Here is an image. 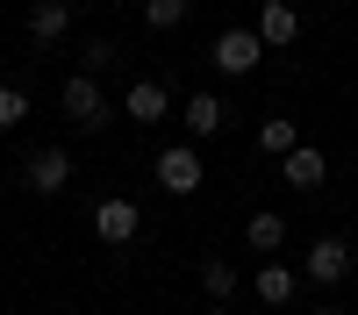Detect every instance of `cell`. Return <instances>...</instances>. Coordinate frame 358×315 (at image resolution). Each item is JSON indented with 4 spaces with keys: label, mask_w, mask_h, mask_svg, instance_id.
Instances as JSON below:
<instances>
[{
    "label": "cell",
    "mask_w": 358,
    "mask_h": 315,
    "mask_svg": "<svg viewBox=\"0 0 358 315\" xmlns=\"http://www.w3.org/2000/svg\"><path fill=\"white\" fill-rule=\"evenodd\" d=\"M22 180H29V193H65V186H72V151H65V143H43V151H29Z\"/></svg>",
    "instance_id": "1"
},
{
    "label": "cell",
    "mask_w": 358,
    "mask_h": 315,
    "mask_svg": "<svg viewBox=\"0 0 358 315\" xmlns=\"http://www.w3.org/2000/svg\"><path fill=\"white\" fill-rule=\"evenodd\" d=\"M258 29H222L215 36V72H229V79H244V72H258Z\"/></svg>",
    "instance_id": "2"
},
{
    "label": "cell",
    "mask_w": 358,
    "mask_h": 315,
    "mask_svg": "<svg viewBox=\"0 0 358 315\" xmlns=\"http://www.w3.org/2000/svg\"><path fill=\"white\" fill-rule=\"evenodd\" d=\"M65 115H72V122H86V129L108 122V94H101L94 72H72V79H65Z\"/></svg>",
    "instance_id": "3"
},
{
    "label": "cell",
    "mask_w": 358,
    "mask_h": 315,
    "mask_svg": "<svg viewBox=\"0 0 358 315\" xmlns=\"http://www.w3.org/2000/svg\"><path fill=\"white\" fill-rule=\"evenodd\" d=\"M158 186L165 193H201V151H194V143L158 151Z\"/></svg>",
    "instance_id": "4"
},
{
    "label": "cell",
    "mask_w": 358,
    "mask_h": 315,
    "mask_svg": "<svg viewBox=\"0 0 358 315\" xmlns=\"http://www.w3.org/2000/svg\"><path fill=\"white\" fill-rule=\"evenodd\" d=\"M315 286H337V279H351V244L344 237H315V251H308V265H301Z\"/></svg>",
    "instance_id": "5"
},
{
    "label": "cell",
    "mask_w": 358,
    "mask_h": 315,
    "mask_svg": "<svg viewBox=\"0 0 358 315\" xmlns=\"http://www.w3.org/2000/svg\"><path fill=\"white\" fill-rule=\"evenodd\" d=\"M122 108L136 115L143 129H151V122H165V115H172V86H165V79H129V94H122Z\"/></svg>",
    "instance_id": "6"
},
{
    "label": "cell",
    "mask_w": 358,
    "mask_h": 315,
    "mask_svg": "<svg viewBox=\"0 0 358 315\" xmlns=\"http://www.w3.org/2000/svg\"><path fill=\"white\" fill-rule=\"evenodd\" d=\"M94 229H101V244H129L136 229H143V208H136V200H101Z\"/></svg>",
    "instance_id": "7"
},
{
    "label": "cell",
    "mask_w": 358,
    "mask_h": 315,
    "mask_svg": "<svg viewBox=\"0 0 358 315\" xmlns=\"http://www.w3.org/2000/svg\"><path fill=\"white\" fill-rule=\"evenodd\" d=\"M294 36H301V15H294L287 0H265V8H258V43L280 50V43H294Z\"/></svg>",
    "instance_id": "8"
},
{
    "label": "cell",
    "mask_w": 358,
    "mask_h": 315,
    "mask_svg": "<svg viewBox=\"0 0 358 315\" xmlns=\"http://www.w3.org/2000/svg\"><path fill=\"white\" fill-rule=\"evenodd\" d=\"M280 172H287V186H322V180H330V158H322L315 143H301V151L280 158Z\"/></svg>",
    "instance_id": "9"
},
{
    "label": "cell",
    "mask_w": 358,
    "mask_h": 315,
    "mask_svg": "<svg viewBox=\"0 0 358 315\" xmlns=\"http://www.w3.org/2000/svg\"><path fill=\"white\" fill-rule=\"evenodd\" d=\"M29 29H36V43H57L72 29V0H36V8H29Z\"/></svg>",
    "instance_id": "10"
},
{
    "label": "cell",
    "mask_w": 358,
    "mask_h": 315,
    "mask_svg": "<svg viewBox=\"0 0 358 315\" xmlns=\"http://www.w3.org/2000/svg\"><path fill=\"white\" fill-rule=\"evenodd\" d=\"M258 151H265V158H287V151H301V129H294L287 115H265V122H258Z\"/></svg>",
    "instance_id": "11"
},
{
    "label": "cell",
    "mask_w": 358,
    "mask_h": 315,
    "mask_svg": "<svg viewBox=\"0 0 358 315\" xmlns=\"http://www.w3.org/2000/svg\"><path fill=\"white\" fill-rule=\"evenodd\" d=\"M244 244H251V251H280V244H287V215H273V208H258V215L244 222Z\"/></svg>",
    "instance_id": "12"
},
{
    "label": "cell",
    "mask_w": 358,
    "mask_h": 315,
    "mask_svg": "<svg viewBox=\"0 0 358 315\" xmlns=\"http://www.w3.org/2000/svg\"><path fill=\"white\" fill-rule=\"evenodd\" d=\"M294 286H301V279H294L287 265H258V301H265V308H287Z\"/></svg>",
    "instance_id": "13"
},
{
    "label": "cell",
    "mask_w": 358,
    "mask_h": 315,
    "mask_svg": "<svg viewBox=\"0 0 358 315\" xmlns=\"http://www.w3.org/2000/svg\"><path fill=\"white\" fill-rule=\"evenodd\" d=\"M222 129V101L215 94H194L187 101V136H215Z\"/></svg>",
    "instance_id": "14"
},
{
    "label": "cell",
    "mask_w": 358,
    "mask_h": 315,
    "mask_svg": "<svg viewBox=\"0 0 358 315\" xmlns=\"http://www.w3.org/2000/svg\"><path fill=\"white\" fill-rule=\"evenodd\" d=\"M201 286H208V301L222 308V301L236 294V265H229V258H208V265H201Z\"/></svg>",
    "instance_id": "15"
},
{
    "label": "cell",
    "mask_w": 358,
    "mask_h": 315,
    "mask_svg": "<svg viewBox=\"0 0 358 315\" xmlns=\"http://www.w3.org/2000/svg\"><path fill=\"white\" fill-rule=\"evenodd\" d=\"M194 15V0H143V29H179Z\"/></svg>",
    "instance_id": "16"
},
{
    "label": "cell",
    "mask_w": 358,
    "mask_h": 315,
    "mask_svg": "<svg viewBox=\"0 0 358 315\" xmlns=\"http://www.w3.org/2000/svg\"><path fill=\"white\" fill-rule=\"evenodd\" d=\"M29 122V94L22 86H0V129H22Z\"/></svg>",
    "instance_id": "17"
},
{
    "label": "cell",
    "mask_w": 358,
    "mask_h": 315,
    "mask_svg": "<svg viewBox=\"0 0 358 315\" xmlns=\"http://www.w3.org/2000/svg\"><path fill=\"white\" fill-rule=\"evenodd\" d=\"M101 65H115V43H101V36H94V43H86V65H79V72H101Z\"/></svg>",
    "instance_id": "18"
},
{
    "label": "cell",
    "mask_w": 358,
    "mask_h": 315,
    "mask_svg": "<svg viewBox=\"0 0 358 315\" xmlns=\"http://www.w3.org/2000/svg\"><path fill=\"white\" fill-rule=\"evenodd\" d=\"M201 315H229V308H201Z\"/></svg>",
    "instance_id": "19"
},
{
    "label": "cell",
    "mask_w": 358,
    "mask_h": 315,
    "mask_svg": "<svg viewBox=\"0 0 358 315\" xmlns=\"http://www.w3.org/2000/svg\"><path fill=\"white\" fill-rule=\"evenodd\" d=\"M315 315H344V308H315Z\"/></svg>",
    "instance_id": "20"
}]
</instances>
